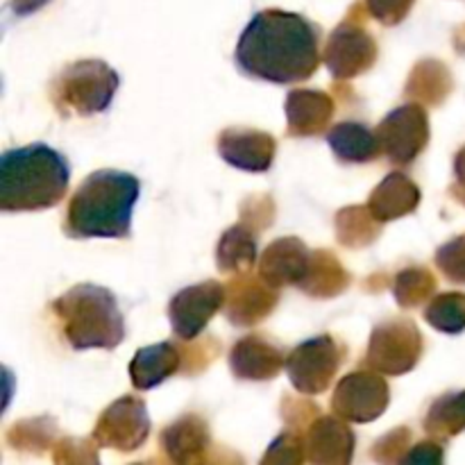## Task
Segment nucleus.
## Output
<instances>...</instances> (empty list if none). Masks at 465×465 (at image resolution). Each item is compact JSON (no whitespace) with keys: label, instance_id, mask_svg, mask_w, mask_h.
Returning <instances> with one entry per match:
<instances>
[{"label":"nucleus","instance_id":"nucleus-38","mask_svg":"<svg viewBox=\"0 0 465 465\" xmlns=\"http://www.w3.org/2000/svg\"><path fill=\"white\" fill-rule=\"evenodd\" d=\"M45 3L48 0H14V9H16V14H30Z\"/></svg>","mask_w":465,"mask_h":465},{"label":"nucleus","instance_id":"nucleus-21","mask_svg":"<svg viewBox=\"0 0 465 465\" xmlns=\"http://www.w3.org/2000/svg\"><path fill=\"white\" fill-rule=\"evenodd\" d=\"M184 366V354L173 343H154L136 350L130 361V380L136 391H150L163 384Z\"/></svg>","mask_w":465,"mask_h":465},{"label":"nucleus","instance_id":"nucleus-16","mask_svg":"<svg viewBox=\"0 0 465 465\" xmlns=\"http://www.w3.org/2000/svg\"><path fill=\"white\" fill-rule=\"evenodd\" d=\"M230 368L234 377L245 381L275 380L286 368V357L266 336H243L230 350Z\"/></svg>","mask_w":465,"mask_h":465},{"label":"nucleus","instance_id":"nucleus-18","mask_svg":"<svg viewBox=\"0 0 465 465\" xmlns=\"http://www.w3.org/2000/svg\"><path fill=\"white\" fill-rule=\"evenodd\" d=\"M286 132L291 136H318L334 116V98L325 91L295 89L286 95Z\"/></svg>","mask_w":465,"mask_h":465},{"label":"nucleus","instance_id":"nucleus-6","mask_svg":"<svg viewBox=\"0 0 465 465\" xmlns=\"http://www.w3.org/2000/svg\"><path fill=\"white\" fill-rule=\"evenodd\" d=\"M422 334L409 318H391L372 330L366 363L381 375L400 377L411 372L422 357Z\"/></svg>","mask_w":465,"mask_h":465},{"label":"nucleus","instance_id":"nucleus-17","mask_svg":"<svg viewBox=\"0 0 465 465\" xmlns=\"http://www.w3.org/2000/svg\"><path fill=\"white\" fill-rule=\"evenodd\" d=\"M309 257H312V250L304 245L302 239L284 236V239L272 241L263 250L262 262H259V275L275 289L289 284L298 286L307 272Z\"/></svg>","mask_w":465,"mask_h":465},{"label":"nucleus","instance_id":"nucleus-37","mask_svg":"<svg viewBox=\"0 0 465 465\" xmlns=\"http://www.w3.org/2000/svg\"><path fill=\"white\" fill-rule=\"evenodd\" d=\"M454 175H457V186L452 189V195L465 204V148L459 150L454 157Z\"/></svg>","mask_w":465,"mask_h":465},{"label":"nucleus","instance_id":"nucleus-4","mask_svg":"<svg viewBox=\"0 0 465 465\" xmlns=\"http://www.w3.org/2000/svg\"><path fill=\"white\" fill-rule=\"evenodd\" d=\"M64 339L73 350H114L125 339L116 295L98 284H77L53 302Z\"/></svg>","mask_w":465,"mask_h":465},{"label":"nucleus","instance_id":"nucleus-22","mask_svg":"<svg viewBox=\"0 0 465 465\" xmlns=\"http://www.w3.org/2000/svg\"><path fill=\"white\" fill-rule=\"evenodd\" d=\"M327 143L343 163H371L381 153L375 132L354 121H345L331 127L327 132Z\"/></svg>","mask_w":465,"mask_h":465},{"label":"nucleus","instance_id":"nucleus-19","mask_svg":"<svg viewBox=\"0 0 465 465\" xmlns=\"http://www.w3.org/2000/svg\"><path fill=\"white\" fill-rule=\"evenodd\" d=\"M420 200L422 193L411 177L404 173H389L371 193L368 209L380 223H391L416 212Z\"/></svg>","mask_w":465,"mask_h":465},{"label":"nucleus","instance_id":"nucleus-12","mask_svg":"<svg viewBox=\"0 0 465 465\" xmlns=\"http://www.w3.org/2000/svg\"><path fill=\"white\" fill-rule=\"evenodd\" d=\"M225 286L213 280L182 289L180 293L173 295L168 304L173 334L180 341H195L209 325V321L225 307Z\"/></svg>","mask_w":465,"mask_h":465},{"label":"nucleus","instance_id":"nucleus-29","mask_svg":"<svg viewBox=\"0 0 465 465\" xmlns=\"http://www.w3.org/2000/svg\"><path fill=\"white\" fill-rule=\"evenodd\" d=\"M436 291V277L430 268L411 266L395 277L393 295L400 307L413 309L422 302H430Z\"/></svg>","mask_w":465,"mask_h":465},{"label":"nucleus","instance_id":"nucleus-14","mask_svg":"<svg viewBox=\"0 0 465 465\" xmlns=\"http://www.w3.org/2000/svg\"><path fill=\"white\" fill-rule=\"evenodd\" d=\"M225 316L232 325L250 327L262 322L277 307V289L262 275H239L225 286Z\"/></svg>","mask_w":465,"mask_h":465},{"label":"nucleus","instance_id":"nucleus-25","mask_svg":"<svg viewBox=\"0 0 465 465\" xmlns=\"http://www.w3.org/2000/svg\"><path fill=\"white\" fill-rule=\"evenodd\" d=\"M452 75L443 62L425 59V62L416 64V68L411 71L404 94L416 103L440 104L452 91Z\"/></svg>","mask_w":465,"mask_h":465},{"label":"nucleus","instance_id":"nucleus-11","mask_svg":"<svg viewBox=\"0 0 465 465\" xmlns=\"http://www.w3.org/2000/svg\"><path fill=\"white\" fill-rule=\"evenodd\" d=\"M150 436V416L143 400L127 395L109 404L98 418L94 440L116 452H136Z\"/></svg>","mask_w":465,"mask_h":465},{"label":"nucleus","instance_id":"nucleus-2","mask_svg":"<svg viewBox=\"0 0 465 465\" xmlns=\"http://www.w3.org/2000/svg\"><path fill=\"white\" fill-rule=\"evenodd\" d=\"M139 193L132 173H91L68 203L64 232L71 239H127Z\"/></svg>","mask_w":465,"mask_h":465},{"label":"nucleus","instance_id":"nucleus-26","mask_svg":"<svg viewBox=\"0 0 465 465\" xmlns=\"http://www.w3.org/2000/svg\"><path fill=\"white\" fill-rule=\"evenodd\" d=\"M336 239L345 248L361 250L368 245L375 243L381 234V225L384 223L377 221L372 216V212L368 209V204H352V207H345L336 213Z\"/></svg>","mask_w":465,"mask_h":465},{"label":"nucleus","instance_id":"nucleus-34","mask_svg":"<svg viewBox=\"0 0 465 465\" xmlns=\"http://www.w3.org/2000/svg\"><path fill=\"white\" fill-rule=\"evenodd\" d=\"M409 440H411V431L407 427H398L381 440H377L372 448V459L375 461H402L404 452L409 450Z\"/></svg>","mask_w":465,"mask_h":465},{"label":"nucleus","instance_id":"nucleus-31","mask_svg":"<svg viewBox=\"0 0 465 465\" xmlns=\"http://www.w3.org/2000/svg\"><path fill=\"white\" fill-rule=\"evenodd\" d=\"M436 266L454 284H465V234L436 250Z\"/></svg>","mask_w":465,"mask_h":465},{"label":"nucleus","instance_id":"nucleus-15","mask_svg":"<svg viewBox=\"0 0 465 465\" xmlns=\"http://www.w3.org/2000/svg\"><path fill=\"white\" fill-rule=\"evenodd\" d=\"M307 461L318 465H348L354 457V431L339 416H318L304 434Z\"/></svg>","mask_w":465,"mask_h":465},{"label":"nucleus","instance_id":"nucleus-30","mask_svg":"<svg viewBox=\"0 0 465 465\" xmlns=\"http://www.w3.org/2000/svg\"><path fill=\"white\" fill-rule=\"evenodd\" d=\"M57 431V425L50 418H36V420H23L16 422L12 430L7 431L9 445L16 450H27V452H44Z\"/></svg>","mask_w":465,"mask_h":465},{"label":"nucleus","instance_id":"nucleus-28","mask_svg":"<svg viewBox=\"0 0 465 465\" xmlns=\"http://www.w3.org/2000/svg\"><path fill=\"white\" fill-rule=\"evenodd\" d=\"M425 321L443 334H461L465 331V293L450 291L430 300L425 309Z\"/></svg>","mask_w":465,"mask_h":465},{"label":"nucleus","instance_id":"nucleus-10","mask_svg":"<svg viewBox=\"0 0 465 465\" xmlns=\"http://www.w3.org/2000/svg\"><path fill=\"white\" fill-rule=\"evenodd\" d=\"M322 62L334 80H352L375 66L377 41L366 25L348 18L327 39Z\"/></svg>","mask_w":465,"mask_h":465},{"label":"nucleus","instance_id":"nucleus-20","mask_svg":"<svg viewBox=\"0 0 465 465\" xmlns=\"http://www.w3.org/2000/svg\"><path fill=\"white\" fill-rule=\"evenodd\" d=\"M212 448V434L204 418L186 413L180 420L162 431V450L173 463L204 461V454Z\"/></svg>","mask_w":465,"mask_h":465},{"label":"nucleus","instance_id":"nucleus-3","mask_svg":"<svg viewBox=\"0 0 465 465\" xmlns=\"http://www.w3.org/2000/svg\"><path fill=\"white\" fill-rule=\"evenodd\" d=\"M71 182L66 157L45 143L5 150L0 157V209L44 212L64 200Z\"/></svg>","mask_w":465,"mask_h":465},{"label":"nucleus","instance_id":"nucleus-35","mask_svg":"<svg viewBox=\"0 0 465 465\" xmlns=\"http://www.w3.org/2000/svg\"><path fill=\"white\" fill-rule=\"evenodd\" d=\"M413 0H366V9L375 21L384 25H398L409 16Z\"/></svg>","mask_w":465,"mask_h":465},{"label":"nucleus","instance_id":"nucleus-1","mask_svg":"<svg viewBox=\"0 0 465 465\" xmlns=\"http://www.w3.org/2000/svg\"><path fill=\"white\" fill-rule=\"evenodd\" d=\"M234 62L252 80L298 84L321 66L318 27L302 14L263 9L241 32Z\"/></svg>","mask_w":465,"mask_h":465},{"label":"nucleus","instance_id":"nucleus-36","mask_svg":"<svg viewBox=\"0 0 465 465\" xmlns=\"http://www.w3.org/2000/svg\"><path fill=\"white\" fill-rule=\"evenodd\" d=\"M402 463H443V445L436 443V440L413 445L404 454Z\"/></svg>","mask_w":465,"mask_h":465},{"label":"nucleus","instance_id":"nucleus-7","mask_svg":"<svg viewBox=\"0 0 465 465\" xmlns=\"http://www.w3.org/2000/svg\"><path fill=\"white\" fill-rule=\"evenodd\" d=\"M343 361V348L331 336H316L300 343L286 357V375L302 395H321L331 386Z\"/></svg>","mask_w":465,"mask_h":465},{"label":"nucleus","instance_id":"nucleus-24","mask_svg":"<svg viewBox=\"0 0 465 465\" xmlns=\"http://www.w3.org/2000/svg\"><path fill=\"white\" fill-rule=\"evenodd\" d=\"M216 263L227 275H243L257 263V232L248 223L225 230L216 245Z\"/></svg>","mask_w":465,"mask_h":465},{"label":"nucleus","instance_id":"nucleus-27","mask_svg":"<svg viewBox=\"0 0 465 465\" xmlns=\"http://www.w3.org/2000/svg\"><path fill=\"white\" fill-rule=\"evenodd\" d=\"M425 431L439 440H448L465 431V391L445 393L430 407Z\"/></svg>","mask_w":465,"mask_h":465},{"label":"nucleus","instance_id":"nucleus-8","mask_svg":"<svg viewBox=\"0 0 465 465\" xmlns=\"http://www.w3.org/2000/svg\"><path fill=\"white\" fill-rule=\"evenodd\" d=\"M381 153L398 166H409L430 143V116L420 103L400 104L375 130Z\"/></svg>","mask_w":465,"mask_h":465},{"label":"nucleus","instance_id":"nucleus-13","mask_svg":"<svg viewBox=\"0 0 465 465\" xmlns=\"http://www.w3.org/2000/svg\"><path fill=\"white\" fill-rule=\"evenodd\" d=\"M216 145L223 162L245 173H266L277 153V141L268 132L252 127H227Z\"/></svg>","mask_w":465,"mask_h":465},{"label":"nucleus","instance_id":"nucleus-32","mask_svg":"<svg viewBox=\"0 0 465 465\" xmlns=\"http://www.w3.org/2000/svg\"><path fill=\"white\" fill-rule=\"evenodd\" d=\"M307 461V452H304V439L293 430H286L284 434L277 436L268 448L266 457L262 463H302Z\"/></svg>","mask_w":465,"mask_h":465},{"label":"nucleus","instance_id":"nucleus-5","mask_svg":"<svg viewBox=\"0 0 465 465\" xmlns=\"http://www.w3.org/2000/svg\"><path fill=\"white\" fill-rule=\"evenodd\" d=\"M121 77L100 59L68 64L53 82V103L64 116H95L112 104Z\"/></svg>","mask_w":465,"mask_h":465},{"label":"nucleus","instance_id":"nucleus-33","mask_svg":"<svg viewBox=\"0 0 465 465\" xmlns=\"http://www.w3.org/2000/svg\"><path fill=\"white\" fill-rule=\"evenodd\" d=\"M94 443L84 439H64L54 445L53 459L57 463H98Z\"/></svg>","mask_w":465,"mask_h":465},{"label":"nucleus","instance_id":"nucleus-9","mask_svg":"<svg viewBox=\"0 0 465 465\" xmlns=\"http://www.w3.org/2000/svg\"><path fill=\"white\" fill-rule=\"evenodd\" d=\"M391 389L386 380L375 372L357 371L339 381L331 398V411L345 422H372L389 409Z\"/></svg>","mask_w":465,"mask_h":465},{"label":"nucleus","instance_id":"nucleus-23","mask_svg":"<svg viewBox=\"0 0 465 465\" xmlns=\"http://www.w3.org/2000/svg\"><path fill=\"white\" fill-rule=\"evenodd\" d=\"M350 272L343 263L327 250H313L309 257L307 272L298 289L307 293L309 298H336L350 286Z\"/></svg>","mask_w":465,"mask_h":465}]
</instances>
